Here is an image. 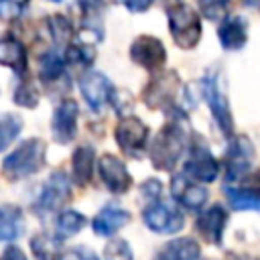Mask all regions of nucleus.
Masks as SVG:
<instances>
[{
	"mask_svg": "<svg viewBox=\"0 0 260 260\" xmlns=\"http://www.w3.org/2000/svg\"><path fill=\"white\" fill-rule=\"evenodd\" d=\"M254 146L246 136H236L225 150V179L238 181L252 167Z\"/></svg>",
	"mask_w": 260,
	"mask_h": 260,
	"instance_id": "10",
	"label": "nucleus"
},
{
	"mask_svg": "<svg viewBox=\"0 0 260 260\" xmlns=\"http://www.w3.org/2000/svg\"><path fill=\"white\" fill-rule=\"evenodd\" d=\"M199 8H201L205 18L219 20V18H225L228 0H199Z\"/></svg>",
	"mask_w": 260,
	"mask_h": 260,
	"instance_id": "31",
	"label": "nucleus"
},
{
	"mask_svg": "<svg viewBox=\"0 0 260 260\" xmlns=\"http://www.w3.org/2000/svg\"><path fill=\"white\" fill-rule=\"evenodd\" d=\"M144 223L148 225V230L156 232V234H175L183 228L185 217L183 213L169 201H154L150 203L144 213Z\"/></svg>",
	"mask_w": 260,
	"mask_h": 260,
	"instance_id": "5",
	"label": "nucleus"
},
{
	"mask_svg": "<svg viewBox=\"0 0 260 260\" xmlns=\"http://www.w3.org/2000/svg\"><path fill=\"white\" fill-rule=\"evenodd\" d=\"M20 128H22V120L18 116H12V114H4L2 116V122H0V148H8L10 142L20 134Z\"/></svg>",
	"mask_w": 260,
	"mask_h": 260,
	"instance_id": "28",
	"label": "nucleus"
},
{
	"mask_svg": "<svg viewBox=\"0 0 260 260\" xmlns=\"http://www.w3.org/2000/svg\"><path fill=\"white\" fill-rule=\"evenodd\" d=\"M45 152L47 146L41 138H28L4 158L2 173L12 181L30 177L45 167Z\"/></svg>",
	"mask_w": 260,
	"mask_h": 260,
	"instance_id": "2",
	"label": "nucleus"
},
{
	"mask_svg": "<svg viewBox=\"0 0 260 260\" xmlns=\"http://www.w3.org/2000/svg\"><path fill=\"white\" fill-rule=\"evenodd\" d=\"M30 250H32V256L37 260H59L63 254L59 240H55L47 234H37L30 240Z\"/></svg>",
	"mask_w": 260,
	"mask_h": 260,
	"instance_id": "23",
	"label": "nucleus"
},
{
	"mask_svg": "<svg viewBox=\"0 0 260 260\" xmlns=\"http://www.w3.org/2000/svg\"><path fill=\"white\" fill-rule=\"evenodd\" d=\"M217 37L225 51H238L248 41V24L242 16H225L217 28Z\"/></svg>",
	"mask_w": 260,
	"mask_h": 260,
	"instance_id": "17",
	"label": "nucleus"
},
{
	"mask_svg": "<svg viewBox=\"0 0 260 260\" xmlns=\"http://www.w3.org/2000/svg\"><path fill=\"white\" fill-rule=\"evenodd\" d=\"M225 195L230 199V205L238 211H260V195H256V193L225 187Z\"/></svg>",
	"mask_w": 260,
	"mask_h": 260,
	"instance_id": "25",
	"label": "nucleus"
},
{
	"mask_svg": "<svg viewBox=\"0 0 260 260\" xmlns=\"http://www.w3.org/2000/svg\"><path fill=\"white\" fill-rule=\"evenodd\" d=\"M244 191H250V193L260 195V173H256V175H252V177L246 179V183H244Z\"/></svg>",
	"mask_w": 260,
	"mask_h": 260,
	"instance_id": "37",
	"label": "nucleus"
},
{
	"mask_svg": "<svg viewBox=\"0 0 260 260\" xmlns=\"http://www.w3.org/2000/svg\"><path fill=\"white\" fill-rule=\"evenodd\" d=\"M179 91V75L175 71L160 73L144 87V104L148 108H171Z\"/></svg>",
	"mask_w": 260,
	"mask_h": 260,
	"instance_id": "7",
	"label": "nucleus"
},
{
	"mask_svg": "<svg viewBox=\"0 0 260 260\" xmlns=\"http://www.w3.org/2000/svg\"><path fill=\"white\" fill-rule=\"evenodd\" d=\"M201 93L217 122V126L221 128V132L225 136H232L234 132V120H232V112H230V104H228V95L223 91L221 85V75L217 69H209L205 73V77L201 79Z\"/></svg>",
	"mask_w": 260,
	"mask_h": 260,
	"instance_id": "4",
	"label": "nucleus"
},
{
	"mask_svg": "<svg viewBox=\"0 0 260 260\" xmlns=\"http://www.w3.org/2000/svg\"><path fill=\"white\" fill-rule=\"evenodd\" d=\"M14 102L18 106H24V108H35L39 104V91H37V87L32 83H28V81H20V85L14 91Z\"/></svg>",
	"mask_w": 260,
	"mask_h": 260,
	"instance_id": "30",
	"label": "nucleus"
},
{
	"mask_svg": "<svg viewBox=\"0 0 260 260\" xmlns=\"http://www.w3.org/2000/svg\"><path fill=\"white\" fill-rule=\"evenodd\" d=\"M167 18H169L171 37H173L177 47L193 49L199 43L201 20H199V14L191 6L183 4V2H179L175 6H169L167 8Z\"/></svg>",
	"mask_w": 260,
	"mask_h": 260,
	"instance_id": "3",
	"label": "nucleus"
},
{
	"mask_svg": "<svg viewBox=\"0 0 260 260\" xmlns=\"http://www.w3.org/2000/svg\"><path fill=\"white\" fill-rule=\"evenodd\" d=\"M47 26H49V32H51V39L55 41V45H65L71 39V24L63 14L49 16Z\"/></svg>",
	"mask_w": 260,
	"mask_h": 260,
	"instance_id": "27",
	"label": "nucleus"
},
{
	"mask_svg": "<svg viewBox=\"0 0 260 260\" xmlns=\"http://www.w3.org/2000/svg\"><path fill=\"white\" fill-rule=\"evenodd\" d=\"M85 225V217L75 209H65L57 217V234L59 238H71Z\"/></svg>",
	"mask_w": 260,
	"mask_h": 260,
	"instance_id": "26",
	"label": "nucleus"
},
{
	"mask_svg": "<svg viewBox=\"0 0 260 260\" xmlns=\"http://www.w3.org/2000/svg\"><path fill=\"white\" fill-rule=\"evenodd\" d=\"M65 59L71 65L89 67L95 59V51H93V47H87V45H75V47H69L65 51Z\"/></svg>",
	"mask_w": 260,
	"mask_h": 260,
	"instance_id": "29",
	"label": "nucleus"
},
{
	"mask_svg": "<svg viewBox=\"0 0 260 260\" xmlns=\"http://www.w3.org/2000/svg\"><path fill=\"white\" fill-rule=\"evenodd\" d=\"M93 160H95V152L91 146L83 144L79 146L75 152H73V158H71V167H73V179L75 183L79 185H87L91 175H93Z\"/></svg>",
	"mask_w": 260,
	"mask_h": 260,
	"instance_id": "22",
	"label": "nucleus"
},
{
	"mask_svg": "<svg viewBox=\"0 0 260 260\" xmlns=\"http://www.w3.org/2000/svg\"><path fill=\"white\" fill-rule=\"evenodd\" d=\"M130 59L148 71H158L167 61V51L156 37L142 35L130 45Z\"/></svg>",
	"mask_w": 260,
	"mask_h": 260,
	"instance_id": "6",
	"label": "nucleus"
},
{
	"mask_svg": "<svg viewBox=\"0 0 260 260\" xmlns=\"http://www.w3.org/2000/svg\"><path fill=\"white\" fill-rule=\"evenodd\" d=\"M0 217H2L0 219V238L4 242L18 240L24 234V217L16 205H8V203L2 205Z\"/></svg>",
	"mask_w": 260,
	"mask_h": 260,
	"instance_id": "20",
	"label": "nucleus"
},
{
	"mask_svg": "<svg viewBox=\"0 0 260 260\" xmlns=\"http://www.w3.org/2000/svg\"><path fill=\"white\" fill-rule=\"evenodd\" d=\"M69 197H71V187H69L67 175L57 171V173L51 175V179L47 181L39 199L35 201V209H37V213H47V211L61 209Z\"/></svg>",
	"mask_w": 260,
	"mask_h": 260,
	"instance_id": "9",
	"label": "nucleus"
},
{
	"mask_svg": "<svg viewBox=\"0 0 260 260\" xmlns=\"http://www.w3.org/2000/svg\"><path fill=\"white\" fill-rule=\"evenodd\" d=\"M148 138V128L142 120H138L136 116H126L118 122L116 126V142L124 152H138L140 148H144Z\"/></svg>",
	"mask_w": 260,
	"mask_h": 260,
	"instance_id": "12",
	"label": "nucleus"
},
{
	"mask_svg": "<svg viewBox=\"0 0 260 260\" xmlns=\"http://www.w3.org/2000/svg\"><path fill=\"white\" fill-rule=\"evenodd\" d=\"M2 260H26V258H24V254L16 246H8L4 250V254H2Z\"/></svg>",
	"mask_w": 260,
	"mask_h": 260,
	"instance_id": "38",
	"label": "nucleus"
},
{
	"mask_svg": "<svg viewBox=\"0 0 260 260\" xmlns=\"http://www.w3.org/2000/svg\"><path fill=\"white\" fill-rule=\"evenodd\" d=\"M98 173H100V179L106 185V189L116 193V195L126 193L132 185V177H130L126 165L120 158H116L114 154H102L100 156Z\"/></svg>",
	"mask_w": 260,
	"mask_h": 260,
	"instance_id": "11",
	"label": "nucleus"
},
{
	"mask_svg": "<svg viewBox=\"0 0 260 260\" xmlns=\"http://www.w3.org/2000/svg\"><path fill=\"white\" fill-rule=\"evenodd\" d=\"M228 221V213L221 205H211L209 209L201 211L197 217V232L201 234L203 240H207L209 244L219 246L221 244V236H223V228Z\"/></svg>",
	"mask_w": 260,
	"mask_h": 260,
	"instance_id": "15",
	"label": "nucleus"
},
{
	"mask_svg": "<svg viewBox=\"0 0 260 260\" xmlns=\"http://www.w3.org/2000/svg\"><path fill=\"white\" fill-rule=\"evenodd\" d=\"M116 2L124 4L130 12H144V10H148L152 6L154 0H116Z\"/></svg>",
	"mask_w": 260,
	"mask_h": 260,
	"instance_id": "36",
	"label": "nucleus"
},
{
	"mask_svg": "<svg viewBox=\"0 0 260 260\" xmlns=\"http://www.w3.org/2000/svg\"><path fill=\"white\" fill-rule=\"evenodd\" d=\"M59 260H98V256L89 248H73L63 252Z\"/></svg>",
	"mask_w": 260,
	"mask_h": 260,
	"instance_id": "34",
	"label": "nucleus"
},
{
	"mask_svg": "<svg viewBox=\"0 0 260 260\" xmlns=\"http://www.w3.org/2000/svg\"><path fill=\"white\" fill-rule=\"evenodd\" d=\"M106 260H132V250L124 240H112L104 250Z\"/></svg>",
	"mask_w": 260,
	"mask_h": 260,
	"instance_id": "32",
	"label": "nucleus"
},
{
	"mask_svg": "<svg viewBox=\"0 0 260 260\" xmlns=\"http://www.w3.org/2000/svg\"><path fill=\"white\" fill-rule=\"evenodd\" d=\"M77 114L79 108L73 100H63L55 114H53V122H51V130H53V138L59 144H67L75 138L77 134Z\"/></svg>",
	"mask_w": 260,
	"mask_h": 260,
	"instance_id": "13",
	"label": "nucleus"
},
{
	"mask_svg": "<svg viewBox=\"0 0 260 260\" xmlns=\"http://www.w3.org/2000/svg\"><path fill=\"white\" fill-rule=\"evenodd\" d=\"M199 256H201V248L195 240L179 238L165 244L158 250L156 260H199Z\"/></svg>",
	"mask_w": 260,
	"mask_h": 260,
	"instance_id": "19",
	"label": "nucleus"
},
{
	"mask_svg": "<svg viewBox=\"0 0 260 260\" xmlns=\"http://www.w3.org/2000/svg\"><path fill=\"white\" fill-rule=\"evenodd\" d=\"M79 89H81V95L85 100V104L93 110V112H100L114 95V85L110 83V79L100 73V71H89L85 73L81 79H79Z\"/></svg>",
	"mask_w": 260,
	"mask_h": 260,
	"instance_id": "8",
	"label": "nucleus"
},
{
	"mask_svg": "<svg viewBox=\"0 0 260 260\" xmlns=\"http://www.w3.org/2000/svg\"><path fill=\"white\" fill-rule=\"evenodd\" d=\"M130 221V213L118 205H106L100 209V213L93 219V234L95 236H114L120 228H124Z\"/></svg>",
	"mask_w": 260,
	"mask_h": 260,
	"instance_id": "18",
	"label": "nucleus"
},
{
	"mask_svg": "<svg viewBox=\"0 0 260 260\" xmlns=\"http://www.w3.org/2000/svg\"><path fill=\"white\" fill-rule=\"evenodd\" d=\"M0 61L2 65L14 69L18 75H24L26 71V51L20 41L4 37L0 43Z\"/></svg>",
	"mask_w": 260,
	"mask_h": 260,
	"instance_id": "21",
	"label": "nucleus"
},
{
	"mask_svg": "<svg viewBox=\"0 0 260 260\" xmlns=\"http://www.w3.org/2000/svg\"><path fill=\"white\" fill-rule=\"evenodd\" d=\"M217 173H219V162L213 158V154L203 146H193L191 156L185 162V175L203 183H211L215 181Z\"/></svg>",
	"mask_w": 260,
	"mask_h": 260,
	"instance_id": "14",
	"label": "nucleus"
},
{
	"mask_svg": "<svg viewBox=\"0 0 260 260\" xmlns=\"http://www.w3.org/2000/svg\"><path fill=\"white\" fill-rule=\"evenodd\" d=\"M246 2H248L250 6H254V8H258V10H260V0H246Z\"/></svg>",
	"mask_w": 260,
	"mask_h": 260,
	"instance_id": "39",
	"label": "nucleus"
},
{
	"mask_svg": "<svg viewBox=\"0 0 260 260\" xmlns=\"http://www.w3.org/2000/svg\"><path fill=\"white\" fill-rule=\"evenodd\" d=\"M65 57H61L57 51H51L47 53L43 59H41V65H39V75L45 83H55L57 79L63 77L65 73Z\"/></svg>",
	"mask_w": 260,
	"mask_h": 260,
	"instance_id": "24",
	"label": "nucleus"
},
{
	"mask_svg": "<svg viewBox=\"0 0 260 260\" xmlns=\"http://www.w3.org/2000/svg\"><path fill=\"white\" fill-rule=\"evenodd\" d=\"M30 0H0V16L4 20L18 18Z\"/></svg>",
	"mask_w": 260,
	"mask_h": 260,
	"instance_id": "33",
	"label": "nucleus"
},
{
	"mask_svg": "<svg viewBox=\"0 0 260 260\" xmlns=\"http://www.w3.org/2000/svg\"><path fill=\"white\" fill-rule=\"evenodd\" d=\"M173 197L187 209H199L207 201V189L187 177H175L171 183Z\"/></svg>",
	"mask_w": 260,
	"mask_h": 260,
	"instance_id": "16",
	"label": "nucleus"
},
{
	"mask_svg": "<svg viewBox=\"0 0 260 260\" xmlns=\"http://www.w3.org/2000/svg\"><path fill=\"white\" fill-rule=\"evenodd\" d=\"M160 191H162V185L156 181V179H148L144 185H142V189H140V193H142V197H146L148 201H156V197L160 195Z\"/></svg>",
	"mask_w": 260,
	"mask_h": 260,
	"instance_id": "35",
	"label": "nucleus"
},
{
	"mask_svg": "<svg viewBox=\"0 0 260 260\" xmlns=\"http://www.w3.org/2000/svg\"><path fill=\"white\" fill-rule=\"evenodd\" d=\"M173 114L150 148V160L160 171H173L187 146V118L181 112Z\"/></svg>",
	"mask_w": 260,
	"mask_h": 260,
	"instance_id": "1",
	"label": "nucleus"
}]
</instances>
